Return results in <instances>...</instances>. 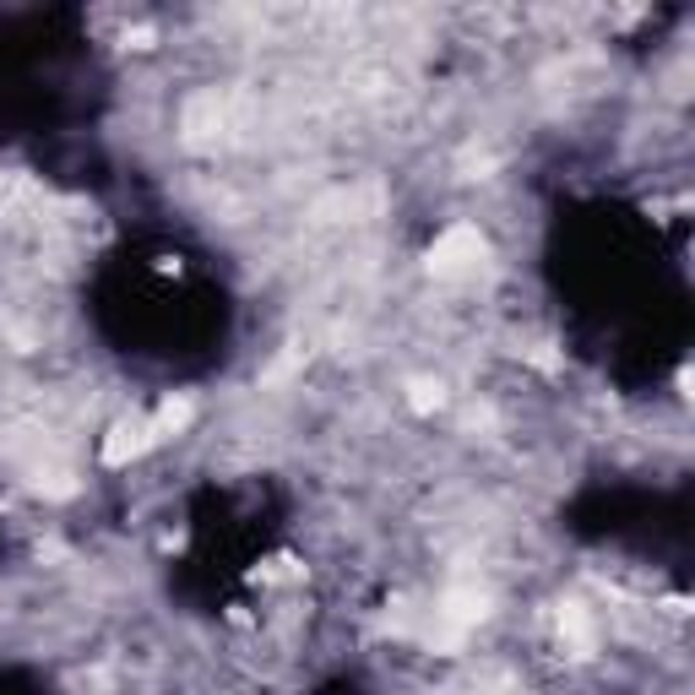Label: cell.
Segmentation results:
<instances>
[{"label": "cell", "mask_w": 695, "mask_h": 695, "mask_svg": "<svg viewBox=\"0 0 695 695\" xmlns=\"http://www.w3.org/2000/svg\"><path fill=\"white\" fill-rule=\"evenodd\" d=\"M408 408H413V413H441V408H445V386H441V380H430V376L408 380Z\"/></svg>", "instance_id": "6"}, {"label": "cell", "mask_w": 695, "mask_h": 695, "mask_svg": "<svg viewBox=\"0 0 695 695\" xmlns=\"http://www.w3.org/2000/svg\"><path fill=\"white\" fill-rule=\"evenodd\" d=\"M33 489H39L44 501H71L82 484H76L71 467H39V473H33Z\"/></svg>", "instance_id": "5"}, {"label": "cell", "mask_w": 695, "mask_h": 695, "mask_svg": "<svg viewBox=\"0 0 695 695\" xmlns=\"http://www.w3.org/2000/svg\"><path fill=\"white\" fill-rule=\"evenodd\" d=\"M560 641H566L576 657H592V646H598V631H592V614H587L581 603H566V614H560Z\"/></svg>", "instance_id": "4"}, {"label": "cell", "mask_w": 695, "mask_h": 695, "mask_svg": "<svg viewBox=\"0 0 695 695\" xmlns=\"http://www.w3.org/2000/svg\"><path fill=\"white\" fill-rule=\"evenodd\" d=\"M152 445H158L152 419H147V413H126V419L109 424V435H104V445H98V456H104V467H130V462H141Z\"/></svg>", "instance_id": "2"}, {"label": "cell", "mask_w": 695, "mask_h": 695, "mask_svg": "<svg viewBox=\"0 0 695 695\" xmlns=\"http://www.w3.org/2000/svg\"><path fill=\"white\" fill-rule=\"evenodd\" d=\"M484 261H489V240H484L478 223H451L445 234H435V245L424 255L430 277H441V283H467V277H478Z\"/></svg>", "instance_id": "1"}, {"label": "cell", "mask_w": 695, "mask_h": 695, "mask_svg": "<svg viewBox=\"0 0 695 695\" xmlns=\"http://www.w3.org/2000/svg\"><path fill=\"white\" fill-rule=\"evenodd\" d=\"M147 419H152L158 441H175V435H186V430H190V419H196V402H190V397H175V391H169V397H164V402H158V408H152Z\"/></svg>", "instance_id": "3"}]
</instances>
